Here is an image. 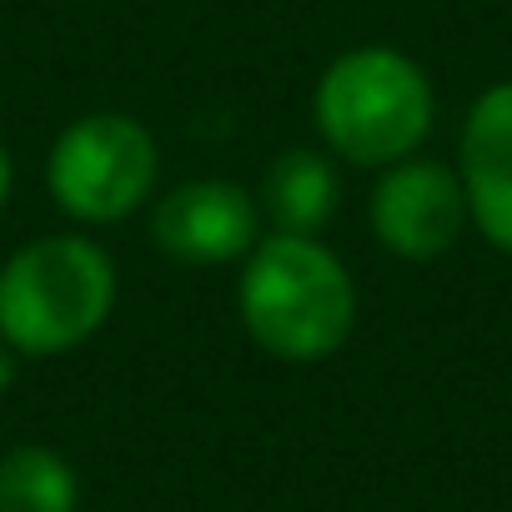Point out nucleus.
I'll use <instances>...</instances> for the list:
<instances>
[{
    "mask_svg": "<svg viewBox=\"0 0 512 512\" xmlns=\"http://www.w3.org/2000/svg\"><path fill=\"white\" fill-rule=\"evenodd\" d=\"M241 322L282 362L332 357L357 322V287L337 256L312 236L277 231L256 241L241 272Z\"/></svg>",
    "mask_w": 512,
    "mask_h": 512,
    "instance_id": "nucleus-1",
    "label": "nucleus"
},
{
    "mask_svg": "<svg viewBox=\"0 0 512 512\" xmlns=\"http://www.w3.org/2000/svg\"><path fill=\"white\" fill-rule=\"evenodd\" d=\"M116 307V267L86 236H46L0 267V337L26 357H56L101 332Z\"/></svg>",
    "mask_w": 512,
    "mask_h": 512,
    "instance_id": "nucleus-2",
    "label": "nucleus"
},
{
    "mask_svg": "<svg viewBox=\"0 0 512 512\" xmlns=\"http://www.w3.org/2000/svg\"><path fill=\"white\" fill-rule=\"evenodd\" d=\"M317 131L357 166H397L432 131V86L392 46H362L327 66L317 86Z\"/></svg>",
    "mask_w": 512,
    "mask_h": 512,
    "instance_id": "nucleus-3",
    "label": "nucleus"
},
{
    "mask_svg": "<svg viewBox=\"0 0 512 512\" xmlns=\"http://www.w3.org/2000/svg\"><path fill=\"white\" fill-rule=\"evenodd\" d=\"M156 141L141 121L101 111L61 131L51 151V196L76 221H121L156 186Z\"/></svg>",
    "mask_w": 512,
    "mask_h": 512,
    "instance_id": "nucleus-4",
    "label": "nucleus"
},
{
    "mask_svg": "<svg viewBox=\"0 0 512 512\" xmlns=\"http://www.w3.org/2000/svg\"><path fill=\"white\" fill-rule=\"evenodd\" d=\"M472 221L462 176L442 161H397L382 186L372 191V231L392 256L407 262H432L452 251L462 226Z\"/></svg>",
    "mask_w": 512,
    "mask_h": 512,
    "instance_id": "nucleus-5",
    "label": "nucleus"
},
{
    "mask_svg": "<svg viewBox=\"0 0 512 512\" xmlns=\"http://www.w3.org/2000/svg\"><path fill=\"white\" fill-rule=\"evenodd\" d=\"M256 226H262L256 201L231 181L176 186L151 216V236L166 256H176V262H206V267L251 256Z\"/></svg>",
    "mask_w": 512,
    "mask_h": 512,
    "instance_id": "nucleus-6",
    "label": "nucleus"
},
{
    "mask_svg": "<svg viewBox=\"0 0 512 512\" xmlns=\"http://www.w3.org/2000/svg\"><path fill=\"white\" fill-rule=\"evenodd\" d=\"M462 191L477 231L512 251V81L477 96L462 126Z\"/></svg>",
    "mask_w": 512,
    "mask_h": 512,
    "instance_id": "nucleus-7",
    "label": "nucleus"
},
{
    "mask_svg": "<svg viewBox=\"0 0 512 512\" xmlns=\"http://www.w3.org/2000/svg\"><path fill=\"white\" fill-rule=\"evenodd\" d=\"M267 211L287 236L322 231L337 211V171L317 151H287L267 171Z\"/></svg>",
    "mask_w": 512,
    "mask_h": 512,
    "instance_id": "nucleus-8",
    "label": "nucleus"
},
{
    "mask_svg": "<svg viewBox=\"0 0 512 512\" xmlns=\"http://www.w3.org/2000/svg\"><path fill=\"white\" fill-rule=\"evenodd\" d=\"M0 512H76V472L51 447H16L0 457Z\"/></svg>",
    "mask_w": 512,
    "mask_h": 512,
    "instance_id": "nucleus-9",
    "label": "nucleus"
},
{
    "mask_svg": "<svg viewBox=\"0 0 512 512\" xmlns=\"http://www.w3.org/2000/svg\"><path fill=\"white\" fill-rule=\"evenodd\" d=\"M6 196H11V151L0 146V206H6Z\"/></svg>",
    "mask_w": 512,
    "mask_h": 512,
    "instance_id": "nucleus-10",
    "label": "nucleus"
},
{
    "mask_svg": "<svg viewBox=\"0 0 512 512\" xmlns=\"http://www.w3.org/2000/svg\"><path fill=\"white\" fill-rule=\"evenodd\" d=\"M16 382V362H11V347H0V392Z\"/></svg>",
    "mask_w": 512,
    "mask_h": 512,
    "instance_id": "nucleus-11",
    "label": "nucleus"
}]
</instances>
